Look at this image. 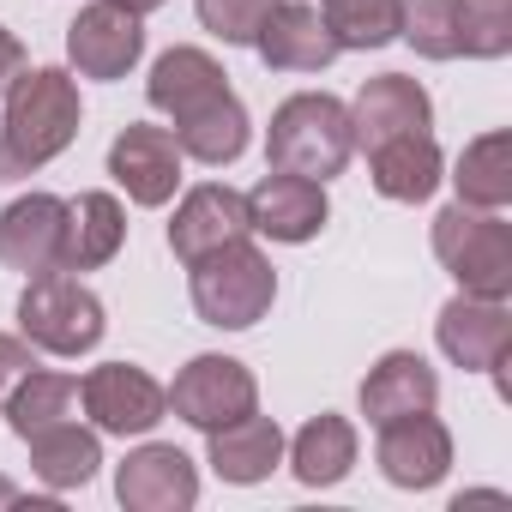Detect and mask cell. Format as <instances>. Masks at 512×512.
<instances>
[{
  "mask_svg": "<svg viewBox=\"0 0 512 512\" xmlns=\"http://www.w3.org/2000/svg\"><path fill=\"white\" fill-rule=\"evenodd\" d=\"M428 241H434V260L452 272V284L464 296L512 302V223L500 211L446 205V211H434Z\"/></svg>",
  "mask_w": 512,
  "mask_h": 512,
  "instance_id": "obj_4",
  "label": "cell"
},
{
  "mask_svg": "<svg viewBox=\"0 0 512 512\" xmlns=\"http://www.w3.org/2000/svg\"><path fill=\"white\" fill-rule=\"evenodd\" d=\"M452 187H458V205H476V211H506L512 205V133L494 127V133H476L458 163H452Z\"/></svg>",
  "mask_w": 512,
  "mask_h": 512,
  "instance_id": "obj_25",
  "label": "cell"
},
{
  "mask_svg": "<svg viewBox=\"0 0 512 512\" xmlns=\"http://www.w3.org/2000/svg\"><path fill=\"white\" fill-rule=\"evenodd\" d=\"M181 163H187V157H181V145H175L169 127L133 121V127H121L115 145H109V175H115V187H121L133 205H145V211H157V205L175 199Z\"/></svg>",
  "mask_w": 512,
  "mask_h": 512,
  "instance_id": "obj_12",
  "label": "cell"
},
{
  "mask_svg": "<svg viewBox=\"0 0 512 512\" xmlns=\"http://www.w3.org/2000/svg\"><path fill=\"white\" fill-rule=\"evenodd\" d=\"M13 422L19 440H31L37 428H55V422H73L79 416V374H61V368H31L19 380V392L0 410Z\"/></svg>",
  "mask_w": 512,
  "mask_h": 512,
  "instance_id": "obj_26",
  "label": "cell"
},
{
  "mask_svg": "<svg viewBox=\"0 0 512 512\" xmlns=\"http://www.w3.org/2000/svg\"><path fill=\"white\" fill-rule=\"evenodd\" d=\"M398 43H410L422 61H458L464 55V0H404Z\"/></svg>",
  "mask_w": 512,
  "mask_h": 512,
  "instance_id": "obj_28",
  "label": "cell"
},
{
  "mask_svg": "<svg viewBox=\"0 0 512 512\" xmlns=\"http://www.w3.org/2000/svg\"><path fill=\"white\" fill-rule=\"evenodd\" d=\"M434 344L452 368L464 374H494L506 368V350H512V308L506 302H488V296H452L434 320Z\"/></svg>",
  "mask_w": 512,
  "mask_h": 512,
  "instance_id": "obj_8",
  "label": "cell"
},
{
  "mask_svg": "<svg viewBox=\"0 0 512 512\" xmlns=\"http://www.w3.org/2000/svg\"><path fill=\"white\" fill-rule=\"evenodd\" d=\"M25 446H31V476H37L49 494L85 488V482L103 470V434H97V428H79V416H73V422H55V428H37Z\"/></svg>",
  "mask_w": 512,
  "mask_h": 512,
  "instance_id": "obj_24",
  "label": "cell"
},
{
  "mask_svg": "<svg viewBox=\"0 0 512 512\" xmlns=\"http://www.w3.org/2000/svg\"><path fill=\"white\" fill-rule=\"evenodd\" d=\"M241 235H253V229H247V199H241L229 181H199V187H187L181 205H175V217H169V253H175L181 266L205 260V253H217V247H229V241H241Z\"/></svg>",
  "mask_w": 512,
  "mask_h": 512,
  "instance_id": "obj_15",
  "label": "cell"
},
{
  "mask_svg": "<svg viewBox=\"0 0 512 512\" xmlns=\"http://www.w3.org/2000/svg\"><path fill=\"white\" fill-rule=\"evenodd\" d=\"M109 320H103V302L73 278V272H43V278H25V296H19V338L43 356H91L103 344Z\"/></svg>",
  "mask_w": 512,
  "mask_h": 512,
  "instance_id": "obj_5",
  "label": "cell"
},
{
  "mask_svg": "<svg viewBox=\"0 0 512 512\" xmlns=\"http://www.w3.org/2000/svg\"><path fill=\"white\" fill-rule=\"evenodd\" d=\"M7 109H0V181H25L49 169L85 121L79 79L61 67H19L7 79Z\"/></svg>",
  "mask_w": 512,
  "mask_h": 512,
  "instance_id": "obj_1",
  "label": "cell"
},
{
  "mask_svg": "<svg viewBox=\"0 0 512 512\" xmlns=\"http://www.w3.org/2000/svg\"><path fill=\"white\" fill-rule=\"evenodd\" d=\"M368 181H374L380 199L422 205L446 181V157H440L434 133H398V139H386V145L368 151Z\"/></svg>",
  "mask_w": 512,
  "mask_h": 512,
  "instance_id": "obj_21",
  "label": "cell"
},
{
  "mask_svg": "<svg viewBox=\"0 0 512 512\" xmlns=\"http://www.w3.org/2000/svg\"><path fill=\"white\" fill-rule=\"evenodd\" d=\"M19 67H25V43H19L7 25H0V91H7V79H13Z\"/></svg>",
  "mask_w": 512,
  "mask_h": 512,
  "instance_id": "obj_33",
  "label": "cell"
},
{
  "mask_svg": "<svg viewBox=\"0 0 512 512\" xmlns=\"http://www.w3.org/2000/svg\"><path fill=\"white\" fill-rule=\"evenodd\" d=\"M253 55L272 73H326L344 49L326 31L320 7H308V0H278L272 19L260 25V37H253Z\"/></svg>",
  "mask_w": 512,
  "mask_h": 512,
  "instance_id": "obj_18",
  "label": "cell"
},
{
  "mask_svg": "<svg viewBox=\"0 0 512 512\" xmlns=\"http://www.w3.org/2000/svg\"><path fill=\"white\" fill-rule=\"evenodd\" d=\"M398 13L404 0H320V19L338 37V49H386L398 43Z\"/></svg>",
  "mask_w": 512,
  "mask_h": 512,
  "instance_id": "obj_29",
  "label": "cell"
},
{
  "mask_svg": "<svg viewBox=\"0 0 512 512\" xmlns=\"http://www.w3.org/2000/svg\"><path fill=\"white\" fill-rule=\"evenodd\" d=\"M25 500H31V494H25L19 482H7V476H0V512H7V506H25ZM31 506H49V512H55L61 500H31Z\"/></svg>",
  "mask_w": 512,
  "mask_h": 512,
  "instance_id": "obj_34",
  "label": "cell"
},
{
  "mask_svg": "<svg viewBox=\"0 0 512 512\" xmlns=\"http://www.w3.org/2000/svg\"><path fill=\"white\" fill-rule=\"evenodd\" d=\"M512 49V0H464V61H500Z\"/></svg>",
  "mask_w": 512,
  "mask_h": 512,
  "instance_id": "obj_31",
  "label": "cell"
},
{
  "mask_svg": "<svg viewBox=\"0 0 512 512\" xmlns=\"http://www.w3.org/2000/svg\"><path fill=\"white\" fill-rule=\"evenodd\" d=\"M115 500L127 512H187L199 500V470L181 446L169 440H145L121 458L115 470Z\"/></svg>",
  "mask_w": 512,
  "mask_h": 512,
  "instance_id": "obj_13",
  "label": "cell"
},
{
  "mask_svg": "<svg viewBox=\"0 0 512 512\" xmlns=\"http://www.w3.org/2000/svg\"><path fill=\"white\" fill-rule=\"evenodd\" d=\"M187 296H193V314L217 332H247L260 326L278 302V272L260 247H253V235L205 253V260L187 266Z\"/></svg>",
  "mask_w": 512,
  "mask_h": 512,
  "instance_id": "obj_3",
  "label": "cell"
},
{
  "mask_svg": "<svg viewBox=\"0 0 512 512\" xmlns=\"http://www.w3.org/2000/svg\"><path fill=\"white\" fill-rule=\"evenodd\" d=\"M163 392H169V416H181L199 434H211V428H223V422H235L247 410H260V380H253V368L235 362V356H193L175 374V386H163Z\"/></svg>",
  "mask_w": 512,
  "mask_h": 512,
  "instance_id": "obj_7",
  "label": "cell"
},
{
  "mask_svg": "<svg viewBox=\"0 0 512 512\" xmlns=\"http://www.w3.org/2000/svg\"><path fill=\"white\" fill-rule=\"evenodd\" d=\"M61 229H67V199L55 193H25L0 211V266L43 278L61 272Z\"/></svg>",
  "mask_w": 512,
  "mask_h": 512,
  "instance_id": "obj_17",
  "label": "cell"
},
{
  "mask_svg": "<svg viewBox=\"0 0 512 512\" xmlns=\"http://www.w3.org/2000/svg\"><path fill=\"white\" fill-rule=\"evenodd\" d=\"M31 368H37V350L25 338H13V332H0V410H7V398L19 392V380Z\"/></svg>",
  "mask_w": 512,
  "mask_h": 512,
  "instance_id": "obj_32",
  "label": "cell"
},
{
  "mask_svg": "<svg viewBox=\"0 0 512 512\" xmlns=\"http://www.w3.org/2000/svg\"><path fill=\"white\" fill-rule=\"evenodd\" d=\"M356 157L350 139V103H338L332 91H296L272 109L266 127V169L284 175H308V181H332L344 175V163Z\"/></svg>",
  "mask_w": 512,
  "mask_h": 512,
  "instance_id": "obj_2",
  "label": "cell"
},
{
  "mask_svg": "<svg viewBox=\"0 0 512 512\" xmlns=\"http://www.w3.org/2000/svg\"><path fill=\"white\" fill-rule=\"evenodd\" d=\"M229 97H235V91H229V73L217 67V55H205V49H193V43L163 49V55L151 61L145 103H151L157 115H169V127H187V121H199L205 109H217V103H229Z\"/></svg>",
  "mask_w": 512,
  "mask_h": 512,
  "instance_id": "obj_11",
  "label": "cell"
},
{
  "mask_svg": "<svg viewBox=\"0 0 512 512\" xmlns=\"http://www.w3.org/2000/svg\"><path fill=\"white\" fill-rule=\"evenodd\" d=\"M79 404H85L91 428L97 434H115V440H145L169 416L163 380H151L139 362H97L79 380Z\"/></svg>",
  "mask_w": 512,
  "mask_h": 512,
  "instance_id": "obj_6",
  "label": "cell"
},
{
  "mask_svg": "<svg viewBox=\"0 0 512 512\" xmlns=\"http://www.w3.org/2000/svg\"><path fill=\"white\" fill-rule=\"evenodd\" d=\"M356 452H362L356 422H350V416H332V410H320L314 422H302V428L284 440L290 476H296L302 488H338V482L356 470Z\"/></svg>",
  "mask_w": 512,
  "mask_h": 512,
  "instance_id": "obj_22",
  "label": "cell"
},
{
  "mask_svg": "<svg viewBox=\"0 0 512 512\" xmlns=\"http://www.w3.org/2000/svg\"><path fill=\"white\" fill-rule=\"evenodd\" d=\"M428 127H434V97L410 73H380L350 103V139H356V151H374V145H386L398 133H428Z\"/></svg>",
  "mask_w": 512,
  "mask_h": 512,
  "instance_id": "obj_16",
  "label": "cell"
},
{
  "mask_svg": "<svg viewBox=\"0 0 512 512\" xmlns=\"http://www.w3.org/2000/svg\"><path fill=\"white\" fill-rule=\"evenodd\" d=\"M434 404H440V374L416 350H386L368 368V380H362V416H368V428H380L392 416L434 410Z\"/></svg>",
  "mask_w": 512,
  "mask_h": 512,
  "instance_id": "obj_20",
  "label": "cell"
},
{
  "mask_svg": "<svg viewBox=\"0 0 512 512\" xmlns=\"http://www.w3.org/2000/svg\"><path fill=\"white\" fill-rule=\"evenodd\" d=\"M169 133H175V145H181V157H187V163L229 169V163L247 151L253 121H247V103H241V97H229V103L205 109V115H199V121H187V127H169Z\"/></svg>",
  "mask_w": 512,
  "mask_h": 512,
  "instance_id": "obj_27",
  "label": "cell"
},
{
  "mask_svg": "<svg viewBox=\"0 0 512 512\" xmlns=\"http://www.w3.org/2000/svg\"><path fill=\"white\" fill-rule=\"evenodd\" d=\"M272 7L278 0H193L199 25L229 49H253V37H260V25L272 19Z\"/></svg>",
  "mask_w": 512,
  "mask_h": 512,
  "instance_id": "obj_30",
  "label": "cell"
},
{
  "mask_svg": "<svg viewBox=\"0 0 512 512\" xmlns=\"http://www.w3.org/2000/svg\"><path fill=\"white\" fill-rule=\"evenodd\" d=\"M109 7H121V13H133V19H145V13H157L163 0H109Z\"/></svg>",
  "mask_w": 512,
  "mask_h": 512,
  "instance_id": "obj_35",
  "label": "cell"
},
{
  "mask_svg": "<svg viewBox=\"0 0 512 512\" xmlns=\"http://www.w3.org/2000/svg\"><path fill=\"white\" fill-rule=\"evenodd\" d=\"M374 464L392 488H440L446 470H452V428L434 416V410H416V416H392L380 422V440H374Z\"/></svg>",
  "mask_w": 512,
  "mask_h": 512,
  "instance_id": "obj_9",
  "label": "cell"
},
{
  "mask_svg": "<svg viewBox=\"0 0 512 512\" xmlns=\"http://www.w3.org/2000/svg\"><path fill=\"white\" fill-rule=\"evenodd\" d=\"M205 464L223 482L253 488V482H266L284 464V428L272 416H260V410H247V416H235V422H223V428L205 434Z\"/></svg>",
  "mask_w": 512,
  "mask_h": 512,
  "instance_id": "obj_19",
  "label": "cell"
},
{
  "mask_svg": "<svg viewBox=\"0 0 512 512\" xmlns=\"http://www.w3.org/2000/svg\"><path fill=\"white\" fill-rule=\"evenodd\" d=\"M241 199H247V229L266 241H284V247L314 241L332 217L326 181L284 175V169H266V181H253V193H241Z\"/></svg>",
  "mask_w": 512,
  "mask_h": 512,
  "instance_id": "obj_10",
  "label": "cell"
},
{
  "mask_svg": "<svg viewBox=\"0 0 512 512\" xmlns=\"http://www.w3.org/2000/svg\"><path fill=\"white\" fill-rule=\"evenodd\" d=\"M67 61L79 79H127L145 61V19L109 7H79V19L67 25Z\"/></svg>",
  "mask_w": 512,
  "mask_h": 512,
  "instance_id": "obj_14",
  "label": "cell"
},
{
  "mask_svg": "<svg viewBox=\"0 0 512 512\" xmlns=\"http://www.w3.org/2000/svg\"><path fill=\"white\" fill-rule=\"evenodd\" d=\"M127 247V211L115 193H79L67 199V229H61V272H97Z\"/></svg>",
  "mask_w": 512,
  "mask_h": 512,
  "instance_id": "obj_23",
  "label": "cell"
}]
</instances>
